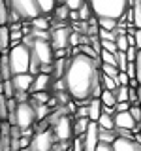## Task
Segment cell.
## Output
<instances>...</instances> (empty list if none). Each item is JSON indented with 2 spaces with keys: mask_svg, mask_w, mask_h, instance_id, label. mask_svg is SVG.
Returning a JSON list of instances; mask_svg holds the SVG:
<instances>
[{
  "mask_svg": "<svg viewBox=\"0 0 141 151\" xmlns=\"http://www.w3.org/2000/svg\"><path fill=\"white\" fill-rule=\"evenodd\" d=\"M70 36H72V28H68V27L55 28L51 32V45H53V49H68Z\"/></svg>",
  "mask_w": 141,
  "mask_h": 151,
  "instance_id": "8",
  "label": "cell"
},
{
  "mask_svg": "<svg viewBox=\"0 0 141 151\" xmlns=\"http://www.w3.org/2000/svg\"><path fill=\"white\" fill-rule=\"evenodd\" d=\"M135 47H137V49H141V28H137V30H135Z\"/></svg>",
  "mask_w": 141,
  "mask_h": 151,
  "instance_id": "51",
  "label": "cell"
},
{
  "mask_svg": "<svg viewBox=\"0 0 141 151\" xmlns=\"http://www.w3.org/2000/svg\"><path fill=\"white\" fill-rule=\"evenodd\" d=\"M38 4H40V8H41V13H43V15H49V13H53V9L56 6V0H38Z\"/></svg>",
  "mask_w": 141,
  "mask_h": 151,
  "instance_id": "31",
  "label": "cell"
},
{
  "mask_svg": "<svg viewBox=\"0 0 141 151\" xmlns=\"http://www.w3.org/2000/svg\"><path fill=\"white\" fill-rule=\"evenodd\" d=\"M117 49L119 51H126L130 47V44H128V36H126V28H119L117 27Z\"/></svg>",
  "mask_w": 141,
  "mask_h": 151,
  "instance_id": "17",
  "label": "cell"
},
{
  "mask_svg": "<svg viewBox=\"0 0 141 151\" xmlns=\"http://www.w3.org/2000/svg\"><path fill=\"white\" fill-rule=\"evenodd\" d=\"M98 38H100V40L117 42V28H115V30H105V28H100V30H98Z\"/></svg>",
  "mask_w": 141,
  "mask_h": 151,
  "instance_id": "35",
  "label": "cell"
},
{
  "mask_svg": "<svg viewBox=\"0 0 141 151\" xmlns=\"http://www.w3.org/2000/svg\"><path fill=\"white\" fill-rule=\"evenodd\" d=\"M126 53V59H128V63H135V59H137V53H139V49L135 45H130L128 49L124 51Z\"/></svg>",
  "mask_w": 141,
  "mask_h": 151,
  "instance_id": "40",
  "label": "cell"
},
{
  "mask_svg": "<svg viewBox=\"0 0 141 151\" xmlns=\"http://www.w3.org/2000/svg\"><path fill=\"white\" fill-rule=\"evenodd\" d=\"M130 8L134 12V27L141 28V0H134V4Z\"/></svg>",
  "mask_w": 141,
  "mask_h": 151,
  "instance_id": "27",
  "label": "cell"
},
{
  "mask_svg": "<svg viewBox=\"0 0 141 151\" xmlns=\"http://www.w3.org/2000/svg\"><path fill=\"white\" fill-rule=\"evenodd\" d=\"M85 2H87V0H66V6L70 9H79Z\"/></svg>",
  "mask_w": 141,
  "mask_h": 151,
  "instance_id": "43",
  "label": "cell"
},
{
  "mask_svg": "<svg viewBox=\"0 0 141 151\" xmlns=\"http://www.w3.org/2000/svg\"><path fill=\"white\" fill-rule=\"evenodd\" d=\"M126 74H128L130 79H137L135 76H137V72H135V63H128V66H126Z\"/></svg>",
  "mask_w": 141,
  "mask_h": 151,
  "instance_id": "44",
  "label": "cell"
},
{
  "mask_svg": "<svg viewBox=\"0 0 141 151\" xmlns=\"http://www.w3.org/2000/svg\"><path fill=\"white\" fill-rule=\"evenodd\" d=\"M36 123V111H34V104L30 100L28 102H17L15 108V125L19 129H30Z\"/></svg>",
  "mask_w": 141,
  "mask_h": 151,
  "instance_id": "5",
  "label": "cell"
},
{
  "mask_svg": "<svg viewBox=\"0 0 141 151\" xmlns=\"http://www.w3.org/2000/svg\"><path fill=\"white\" fill-rule=\"evenodd\" d=\"M9 57V66H11V72L13 76L15 74H26L30 70V47H26L25 44H17L13 47H9L8 51Z\"/></svg>",
  "mask_w": 141,
  "mask_h": 151,
  "instance_id": "3",
  "label": "cell"
},
{
  "mask_svg": "<svg viewBox=\"0 0 141 151\" xmlns=\"http://www.w3.org/2000/svg\"><path fill=\"white\" fill-rule=\"evenodd\" d=\"M115 59H117V68H119L120 72H126V66H128L126 53H124V51H117V53H115Z\"/></svg>",
  "mask_w": 141,
  "mask_h": 151,
  "instance_id": "33",
  "label": "cell"
},
{
  "mask_svg": "<svg viewBox=\"0 0 141 151\" xmlns=\"http://www.w3.org/2000/svg\"><path fill=\"white\" fill-rule=\"evenodd\" d=\"M0 134H2V119H0Z\"/></svg>",
  "mask_w": 141,
  "mask_h": 151,
  "instance_id": "55",
  "label": "cell"
},
{
  "mask_svg": "<svg viewBox=\"0 0 141 151\" xmlns=\"http://www.w3.org/2000/svg\"><path fill=\"white\" fill-rule=\"evenodd\" d=\"M100 44H102V49H103V51H109V53H113V55H115L117 51H119V49H117V44H115V42L100 40Z\"/></svg>",
  "mask_w": 141,
  "mask_h": 151,
  "instance_id": "39",
  "label": "cell"
},
{
  "mask_svg": "<svg viewBox=\"0 0 141 151\" xmlns=\"http://www.w3.org/2000/svg\"><path fill=\"white\" fill-rule=\"evenodd\" d=\"M30 25L32 28H38V30H49V19H47L45 15H40V17H36V19H32L30 21Z\"/></svg>",
  "mask_w": 141,
  "mask_h": 151,
  "instance_id": "24",
  "label": "cell"
},
{
  "mask_svg": "<svg viewBox=\"0 0 141 151\" xmlns=\"http://www.w3.org/2000/svg\"><path fill=\"white\" fill-rule=\"evenodd\" d=\"M115 96H117V102H128V93H130V85H119L115 89Z\"/></svg>",
  "mask_w": 141,
  "mask_h": 151,
  "instance_id": "28",
  "label": "cell"
},
{
  "mask_svg": "<svg viewBox=\"0 0 141 151\" xmlns=\"http://www.w3.org/2000/svg\"><path fill=\"white\" fill-rule=\"evenodd\" d=\"M100 70H102L105 76L113 78V79H117V78H119V74H120V70L117 68V64H102V63H100Z\"/></svg>",
  "mask_w": 141,
  "mask_h": 151,
  "instance_id": "29",
  "label": "cell"
},
{
  "mask_svg": "<svg viewBox=\"0 0 141 151\" xmlns=\"http://www.w3.org/2000/svg\"><path fill=\"white\" fill-rule=\"evenodd\" d=\"M32 102V100H30ZM34 104V111H36V121H43L47 119V115L51 113V108L47 104H38V102H32Z\"/></svg>",
  "mask_w": 141,
  "mask_h": 151,
  "instance_id": "18",
  "label": "cell"
},
{
  "mask_svg": "<svg viewBox=\"0 0 141 151\" xmlns=\"http://www.w3.org/2000/svg\"><path fill=\"white\" fill-rule=\"evenodd\" d=\"M130 106H132L130 102H117L115 111H117V113H119V111H128V110H130Z\"/></svg>",
  "mask_w": 141,
  "mask_h": 151,
  "instance_id": "48",
  "label": "cell"
},
{
  "mask_svg": "<svg viewBox=\"0 0 141 151\" xmlns=\"http://www.w3.org/2000/svg\"><path fill=\"white\" fill-rule=\"evenodd\" d=\"M4 96L6 98H15V87H13L11 79H4Z\"/></svg>",
  "mask_w": 141,
  "mask_h": 151,
  "instance_id": "36",
  "label": "cell"
},
{
  "mask_svg": "<svg viewBox=\"0 0 141 151\" xmlns=\"http://www.w3.org/2000/svg\"><path fill=\"white\" fill-rule=\"evenodd\" d=\"M83 142H85V151H96L100 145V127L96 121H90L87 132L83 134Z\"/></svg>",
  "mask_w": 141,
  "mask_h": 151,
  "instance_id": "9",
  "label": "cell"
},
{
  "mask_svg": "<svg viewBox=\"0 0 141 151\" xmlns=\"http://www.w3.org/2000/svg\"><path fill=\"white\" fill-rule=\"evenodd\" d=\"M13 87H15V93H30L32 91V83H34V76L30 72L26 74H15L11 78Z\"/></svg>",
  "mask_w": 141,
  "mask_h": 151,
  "instance_id": "11",
  "label": "cell"
},
{
  "mask_svg": "<svg viewBox=\"0 0 141 151\" xmlns=\"http://www.w3.org/2000/svg\"><path fill=\"white\" fill-rule=\"evenodd\" d=\"M0 119L8 121V98L0 94Z\"/></svg>",
  "mask_w": 141,
  "mask_h": 151,
  "instance_id": "38",
  "label": "cell"
},
{
  "mask_svg": "<svg viewBox=\"0 0 141 151\" xmlns=\"http://www.w3.org/2000/svg\"><path fill=\"white\" fill-rule=\"evenodd\" d=\"M117 25H119V21H117V19H107V17L98 19V27H100V28H105V30H115Z\"/></svg>",
  "mask_w": 141,
  "mask_h": 151,
  "instance_id": "32",
  "label": "cell"
},
{
  "mask_svg": "<svg viewBox=\"0 0 141 151\" xmlns=\"http://www.w3.org/2000/svg\"><path fill=\"white\" fill-rule=\"evenodd\" d=\"M55 134L51 129L47 130H40L32 136V142H30V151H53V145H55Z\"/></svg>",
  "mask_w": 141,
  "mask_h": 151,
  "instance_id": "7",
  "label": "cell"
},
{
  "mask_svg": "<svg viewBox=\"0 0 141 151\" xmlns=\"http://www.w3.org/2000/svg\"><path fill=\"white\" fill-rule=\"evenodd\" d=\"M135 72H137V81H139V85H141V49H139V53H137V59H135Z\"/></svg>",
  "mask_w": 141,
  "mask_h": 151,
  "instance_id": "45",
  "label": "cell"
},
{
  "mask_svg": "<svg viewBox=\"0 0 141 151\" xmlns=\"http://www.w3.org/2000/svg\"><path fill=\"white\" fill-rule=\"evenodd\" d=\"M113 151H141V144L132 138H117L113 142Z\"/></svg>",
  "mask_w": 141,
  "mask_h": 151,
  "instance_id": "12",
  "label": "cell"
},
{
  "mask_svg": "<svg viewBox=\"0 0 141 151\" xmlns=\"http://www.w3.org/2000/svg\"><path fill=\"white\" fill-rule=\"evenodd\" d=\"M100 63H102V64H117V59H115V55H113V53L102 49V53H100Z\"/></svg>",
  "mask_w": 141,
  "mask_h": 151,
  "instance_id": "37",
  "label": "cell"
},
{
  "mask_svg": "<svg viewBox=\"0 0 141 151\" xmlns=\"http://www.w3.org/2000/svg\"><path fill=\"white\" fill-rule=\"evenodd\" d=\"M117 83H119V85H130V78H128V74H126V72H120V74H119V78H117Z\"/></svg>",
  "mask_w": 141,
  "mask_h": 151,
  "instance_id": "46",
  "label": "cell"
},
{
  "mask_svg": "<svg viewBox=\"0 0 141 151\" xmlns=\"http://www.w3.org/2000/svg\"><path fill=\"white\" fill-rule=\"evenodd\" d=\"M73 115H62L58 121L53 125V134L60 142H72L73 138Z\"/></svg>",
  "mask_w": 141,
  "mask_h": 151,
  "instance_id": "6",
  "label": "cell"
},
{
  "mask_svg": "<svg viewBox=\"0 0 141 151\" xmlns=\"http://www.w3.org/2000/svg\"><path fill=\"white\" fill-rule=\"evenodd\" d=\"M15 100L17 102H28L30 100V93H15Z\"/></svg>",
  "mask_w": 141,
  "mask_h": 151,
  "instance_id": "49",
  "label": "cell"
},
{
  "mask_svg": "<svg viewBox=\"0 0 141 151\" xmlns=\"http://www.w3.org/2000/svg\"><path fill=\"white\" fill-rule=\"evenodd\" d=\"M13 78V72H11V66H9V57L8 53L2 55V81L4 79H11Z\"/></svg>",
  "mask_w": 141,
  "mask_h": 151,
  "instance_id": "25",
  "label": "cell"
},
{
  "mask_svg": "<svg viewBox=\"0 0 141 151\" xmlns=\"http://www.w3.org/2000/svg\"><path fill=\"white\" fill-rule=\"evenodd\" d=\"M130 115L135 119V123L139 125V121H141V108H139V104H134V106H130Z\"/></svg>",
  "mask_w": 141,
  "mask_h": 151,
  "instance_id": "42",
  "label": "cell"
},
{
  "mask_svg": "<svg viewBox=\"0 0 141 151\" xmlns=\"http://www.w3.org/2000/svg\"><path fill=\"white\" fill-rule=\"evenodd\" d=\"M72 151H85L83 136H75V138L72 140Z\"/></svg>",
  "mask_w": 141,
  "mask_h": 151,
  "instance_id": "41",
  "label": "cell"
},
{
  "mask_svg": "<svg viewBox=\"0 0 141 151\" xmlns=\"http://www.w3.org/2000/svg\"><path fill=\"white\" fill-rule=\"evenodd\" d=\"M117 140V132H115V129L113 130H107V129H100V142L102 144H109V145H113V142Z\"/></svg>",
  "mask_w": 141,
  "mask_h": 151,
  "instance_id": "23",
  "label": "cell"
},
{
  "mask_svg": "<svg viewBox=\"0 0 141 151\" xmlns=\"http://www.w3.org/2000/svg\"><path fill=\"white\" fill-rule=\"evenodd\" d=\"M9 13H11V8L6 0H0V25L6 27L9 23Z\"/></svg>",
  "mask_w": 141,
  "mask_h": 151,
  "instance_id": "21",
  "label": "cell"
},
{
  "mask_svg": "<svg viewBox=\"0 0 141 151\" xmlns=\"http://www.w3.org/2000/svg\"><path fill=\"white\" fill-rule=\"evenodd\" d=\"M96 151H113V145H109V144H102V142H100V145H98Z\"/></svg>",
  "mask_w": 141,
  "mask_h": 151,
  "instance_id": "52",
  "label": "cell"
},
{
  "mask_svg": "<svg viewBox=\"0 0 141 151\" xmlns=\"http://www.w3.org/2000/svg\"><path fill=\"white\" fill-rule=\"evenodd\" d=\"M137 127H139V132H141V121H139V125H137Z\"/></svg>",
  "mask_w": 141,
  "mask_h": 151,
  "instance_id": "56",
  "label": "cell"
},
{
  "mask_svg": "<svg viewBox=\"0 0 141 151\" xmlns=\"http://www.w3.org/2000/svg\"><path fill=\"white\" fill-rule=\"evenodd\" d=\"M88 6L92 9V15L98 19H119L126 13V9L130 8L128 0H87Z\"/></svg>",
  "mask_w": 141,
  "mask_h": 151,
  "instance_id": "2",
  "label": "cell"
},
{
  "mask_svg": "<svg viewBox=\"0 0 141 151\" xmlns=\"http://www.w3.org/2000/svg\"><path fill=\"white\" fill-rule=\"evenodd\" d=\"M77 12H79V21H85V23H87L88 19L92 17V9H90V6H88V2H85L83 6L77 9Z\"/></svg>",
  "mask_w": 141,
  "mask_h": 151,
  "instance_id": "34",
  "label": "cell"
},
{
  "mask_svg": "<svg viewBox=\"0 0 141 151\" xmlns=\"http://www.w3.org/2000/svg\"><path fill=\"white\" fill-rule=\"evenodd\" d=\"M0 94H4V83L0 81Z\"/></svg>",
  "mask_w": 141,
  "mask_h": 151,
  "instance_id": "54",
  "label": "cell"
},
{
  "mask_svg": "<svg viewBox=\"0 0 141 151\" xmlns=\"http://www.w3.org/2000/svg\"><path fill=\"white\" fill-rule=\"evenodd\" d=\"M100 83H102V87L103 89H107V91H115L117 87H119V83H117V79H113L109 78V76H105V74H100Z\"/></svg>",
  "mask_w": 141,
  "mask_h": 151,
  "instance_id": "26",
  "label": "cell"
},
{
  "mask_svg": "<svg viewBox=\"0 0 141 151\" xmlns=\"http://www.w3.org/2000/svg\"><path fill=\"white\" fill-rule=\"evenodd\" d=\"M70 21L72 23H81L79 21V12L77 9H70Z\"/></svg>",
  "mask_w": 141,
  "mask_h": 151,
  "instance_id": "50",
  "label": "cell"
},
{
  "mask_svg": "<svg viewBox=\"0 0 141 151\" xmlns=\"http://www.w3.org/2000/svg\"><path fill=\"white\" fill-rule=\"evenodd\" d=\"M0 27H2V25H0Z\"/></svg>",
  "mask_w": 141,
  "mask_h": 151,
  "instance_id": "57",
  "label": "cell"
},
{
  "mask_svg": "<svg viewBox=\"0 0 141 151\" xmlns=\"http://www.w3.org/2000/svg\"><path fill=\"white\" fill-rule=\"evenodd\" d=\"M88 125H90V119L88 117H75L73 119V138L75 136H83L87 132Z\"/></svg>",
  "mask_w": 141,
  "mask_h": 151,
  "instance_id": "15",
  "label": "cell"
},
{
  "mask_svg": "<svg viewBox=\"0 0 141 151\" xmlns=\"http://www.w3.org/2000/svg\"><path fill=\"white\" fill-rule=\"evenodd\" d=\"M73 117H88V106H77V111Z\"/></svg>",
  "mask_w": 141,
  "mask_h": 151,
  "instance_id": "47",
  "label": "cell"
},
{
  "mask_svg": "<svg viewBox=\"0 0 141 151\" xmlns=\"http://www.w3.org/2000/svg\"><path fill=\"white\" fill-rule=\"evenodd\" d=\"M96 123H98V127H100V129H107V130H113V129H115V119H113V115H109V113H103L102 111L100 119H98Z\"/></svg>",
  "mask_w": 141,
  "mask_h": 151,
  "instance_id": "20",
  "label": "cell"
},
{
  "mask_svg": "<svg viewBox=\"0 0 141 151\" xmlns=\"http://www.w3.org/2000/svg\"><path fill=\"white\" fill-rule=\"evenodd\" d=\"M100 59H92L83 53L68 59V66L64 72V87L68 94L77 102V106H88L90 98L102 96L100 83Z\"/></svg>",
  "mask_w": 141,
  "mask_h": 151,
  "instance_id": "1",
  "label": "cell"
},
{
  "mask_svg": "<svg viewBox=\"0 0 141 151\" xmlns=\"http://www.w3.org/2000/svg\"><path fill=\"white\" fill-rule=\"evenodd\" d=\"M53 19H56V21H68L70 19V8L66 6V4H62V6H55Z\"/></svg>",
  "mask_w": 141,
  "mask_h": 151,
  "instance_id": "19",
  "label": "cell"
},
{
  "mask_svg": "<svg viewBox=\"0 0 141 151\" xmlns=\"http://www.w3.org/2000/svg\"><path fill=\"white\" fill-rule=\"evenodd\" d=\"M51 83H53V76L51 74H36L34 76V83H32V91L30 93H38V91H49Z\"/></svg>",
  "mask_w": 141,
  "mask_h": 151,
  "instance_id": "13",
  "label": "cell"
},
{
  "mask_svg": "<svg viewBox=\"0 0 141 151\" xmlns=\"http://www.w3.org/2000/svg\"><path fill=\"white\" fill-rule=\"evenodd\" d=\"M9 45H11V38H9V28L0 27V49H2V55L9 51Z\"/></svg>",
  "mask_w": 141,
  "mask_h": 151,
  "instance_id": "16",
  "label": "cell"
},
{
  "mask_svg": "<svg viewBox=\"0 0 141 151\" xmlns=\"http://www.w3.org/2000/svg\"><path fill=\"white\" fill-rule=\"evenodd\" d=\"M51 98L49 91H38V93H30V100L32 102H38V104H47Z\"/></svg>",
  "mask_w": 141,
  "mask_h": 151,
  "instance_id": "30",
  "label": "cell"
},
{
  "mask_svg": "<svg viewBox=\"0 0 141 151\" xmlns=\"http://www.w3.org/2000/svg\"><path fill=\"white\" fill-rule=\"evenodd\" d=\"M100 100H102L103 106H109V108H115V106H117V96H115V93H113V91H107V89H103V91H102Z\"/></svg>",
  "mask_w": 141,
  "mask_h": 151,
  "instance_id": "22",
  "label": "cell"
},
{
  "mask_svg": "<svg viewBox=\"0 0 141 151\" xmlns=\"http://www.w3.org/2000/svg\"><path fill=\"white\" fill-rule=\"evenodd\" d=\"M102 115V100L100 98H90L88 100V119L98 121Z\"/></svg>",
  "mask_w": 141,
  "mask_h": 151,
  "instance_id": "14",
  "label": "cell"
},
{
  "mask_svg": "<svg viewBox=\"0 0 141 151\" xmlns=\"http://www.w3.org/2000/svg\"><path fill=\"white\" fill-rule=\"evenodd\" d=\"M113 119H115V129H126V130H132L134 134L139 132V127L135 119L130 115V111H119L113 115Z\"/></svg>",
  "mask_w": 141,
  "mask_h": 151,
  "instance_id": "10",
  "label": "cell"
},
{
  "mask_svg": "<svg viewBox=\"0 0 141 151\" xmlns=\"http://www.w3.org/2000/svg\"><path fill=\"white\" fill-rule=\"evenodd\" d=\"M6 2L23 21H32V19L43 15L38 0H6Z\"/></svg>",
  "mask_w": 141,
  "mask_h": 151,
  "instance_id": "4",
  "label": "cell"
},
{
  "mask_svg": "<svg viewBox=\"0 0 141 151\" xmlns=\"http://www.w3.org/2000/svg\"><path fill=\"white\" fill-rule=\"evenodd\" d=\"M137 104H139V108H141V85L137 87Z\"/></svg>",
  "mask_w": 141,
  "mask_h": 151,
  "instance_id": "53",
  "label": "cell"
}]
</instances>
